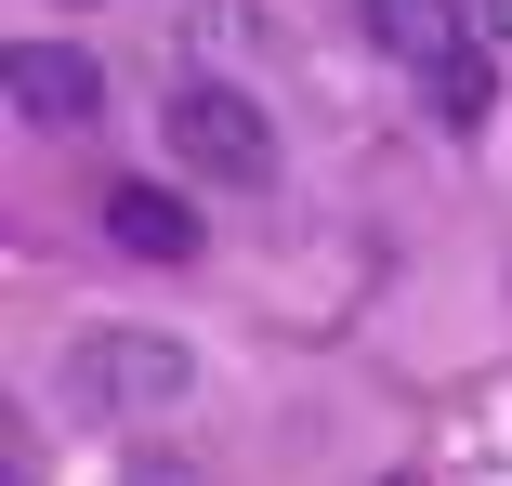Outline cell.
I'll list each match as a JSON object with an SVG mask.
<instances>
[{
    "mask_svg": "<svg viewBox=\"0 0 512 486\" xmlns=\"http://www.w3.org/2000/svg\"><path fill=\"white\" fill-rule=\"evenodd\" d=\"M197 395V355L158 342V329H79L66 342V408L92 421H145V408H184Z\"/></svg>",
    "mask_w": 512,
    "mask_h": 486,
    "instance_id": "6da1fadb",
    "label": "cell"
},
{
    "mask_svg": "<svg viewBox=\"0 0 512 486\" xmlns=\"http://www.w3.org/2000/svg\"><path fill=\"white\" fill-rule=\"evenodd\" d=\"M158 145H171L197 184H250V198L276 184V119L250 106L237 79H184L171 106H158Z\"/></svg>",
    "mask_w": 512,
    "mask_h": 486,
    "instance_id": "7a4b0ae2",
    "label": "cell"
},
{
    "mask_svg": "<svg viewBox=\"0 0 512 486\" xmlns=\"http://www.w3.org/2000/svg\"><path fill=\"white\" fill-rule=\"evenodd\" d=\"M0 79H14V119L27 132H92V119H106V66H92L79 40H14Z\"/></svg>",
    "mask_w": 512,
    "mask_h": 486,
    "instance_id": "3957f363",
    "label": "cell"
},
{
    "mask_svg": "<svg viewBox=\"0 0 512 486\" xmlns=\"http://www.w3.org/2000/svg\"><path fill=\"white\" fill-rule=\"evenodd\" d=\"M355 27H368V53H394V66H447V53H473V27H460V0H355Z\"/></svg>",
    "mask_w": 512,
    "mask_h": 486,
    "instance_id": "277c9868",
    "label": "cell"
},
{
    "mask_svg": "<svg viewBox=\"0 0 512 486\" xmlns=\"http://www.w3.org/2000/svg\"><path fill=\"white\" fill-rule=\"evenodd\" d=\"M106 237L132 263H197V198H171V184H106Z\"/></svg>",
    "mask_w": 512,
    "mask_h": 486,
    "instance_id": "5b68a950",
    "label": "cell"
},
{
    "mask_svg": "<svg viewBox=\"0 0 512 486\" xmlns=\"http://www.w3.org/2000/svg\"><path fill=\"white\" fill-rule=\"evenodd\" d=\"M486 92H499V79H486V53H447V66H434V119H447V132H473V119H486Z\"/></svg>",
    "mask_w": 512,
    "mask_h": 486,
    "instance_id": "8992f818",
    "label": "cell"
},
{
    "mask_svg": "<svg viewBox=\"0 0 512 486\" xmlns=\"http://www.w3.org/2000/svg\"><path fill=\"white\" fill-rule=\"evenodd\" d=\"M119 486H197V473H184V460H132Z\"/></svg>",
    "mask_w": 512,
    "mask_h": 486,
    "instance_id": "52a82bcc",
    "label": "cell"
},
{
    "mask_svg": "<svg viewBox=\"0 0 512 486\" xmlns=\"http://www.w3.org/2000/svg\"><path fill=\"white\" fill-rule=\"evenodd\" d=\"M499 40H512V0H499Z\"/></svg>",
    "mask_w": 512,
    "mask_h": 486,
    "instance_id": "ba28073f",
    "label": "cell"
}]
</instances>
